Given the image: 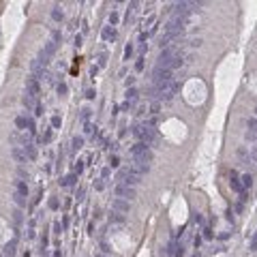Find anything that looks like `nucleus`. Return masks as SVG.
<instances>
[{
  "mask_svg": "<svg viewBox=\"0 0 257 257\" xmlns=\"http://www.w3.org/2000/svg\"><path fill=\"white\" fill-rule=\"evenodd\" d=\"M255 114H257V110H255Z\"/></svg>",
  "mask_w": 257,
  "mask_h": 257,
  "instance_id": "nucleus-47",
  "label": "nucleus"
},
{
  "mask_svg": "<svg viewBox=\"0 0 257 257\" xmlns=\"http://www.w3.org/2000/svg\"><path fill=\"white\" fill-rule=\"evenodd\" d=\"M11 217H13V223H15V225H19V223H22V210L15 208V210L11 212Z\"/></svg>",
  "mask_w": 257,
  "mask_h": 257,
  "instance_id": "nucleus-15",
  "label": "nucleus"
},
{
  "mask_svg": "<svg viewBox=\"0 0 257 257\" xmlns=\"http://www.w3.org/2000/svg\"><path fill=\"white\" fill-rule=\"evenodd\" d=\"M257 131V118H249V133Z\"/></svg>",
  "mask_w": 257,
  "mask_h": 257,
  "instance_id": "nucleus-22",
  "label": "nucleus"
},
{
  "mask_svg": "<svg viewBox=\"0 0 257 257\" xmlns=\"http://www.w3.org/2000/svg\"><path fill=\"white\" fill-rule=\"evenodd\" d=\"M71 146H73V150H79V148L84 146V137H73Z\"/></svg>",
  "mask_w": 257,
  "mask_h": 257,
  "instance_id": "nucleus-19",
  "label": "nucleus"
},
{
  "mask_svg": "<svg viewBox=\"0 0 257 257\" xmlns=\"http://www.w3.org/2000/svg\"><path fill=\"white\" fill-rule=\"evenodd\" d=\"M94 94H97V92H94L92 88H90V90H86V99H94Z\"/></svg>",
  "mask_w": 257,
  "mask_h": 257,
  "instance_id": "nucleus-38",
  "label": "nucleus"
},
{
  "mask_svg": "<svg viewBox=\"0 0 257 257\" xmlns=\"http://www.w3.org/2000/svg\"><path fill=\"white\" fill-rule=\"evenodd\" d=\"M51 17H54L56 22H60V19H62V11H58V7H54V11H51Z\"/></svg>",
  "mask_w": 257,
  "mask_h": 257,
  "instance_id": "nucleus-24",
  "label": "nucleus"
},
{
  "mask_svg": "<svg viewBox=\"0 0 257 257\" xmlns=\"http://www.w3.org/2000/svg\"><path fill=\"white\" fill-rule=\"evenodd\" d=\"M26 154H28L30 159H37V148L32 146V144H26Z\"/></svg>",
  "mask_w": 257,
  "mask_h": 257,
  "instance_id": "nucleus-16",
  "label": "nucleus"
},
{
  "mask_svg": "<svg viewBox=\"0 0 257 257\" xmlns=\"http://www.w3.org/2000/svg\"><path fill=\"white\" fill-rule=\"evenodd\" d=\"M114 193H116L118 197H122V199H133L135 197V189L133 186H126V184H116Z\"/></svg>",
  "mask_w": 257,
  "mask_h": 257,
  "instance_id": "nucleus-2",
  "label": "nucleus"
},
{
  "mask_svg": "<svg viewBox=\"0 0 257 257\" xmlns=\"http://www.w3.org/2000/svg\"><path fill=\"white\" fill-rule=\"evenodd\" d=\"M159 110H161V105H159V103H152V107H150L152 116H157V114H159Z\"/></svg>",
  "mask_w": 257,
  "mask_h": 257,
  "instance_id": "nucleus-29",
  "label": "nucleus"
},
{
  "mask_svg": "<svg viewBox=\"0 0 257 257\" xmlns=\"http://www.w3.org/2000/svg\"><path fill=\"white\" fill-rule=\"evenodd\" d=\"M133 82H135V77H126V88H129V86H133Z\"/></svg>",
  "mask_w": 257,
  "mask_h": 257,
  "instance_id": "nucleus-45",
  "label": "nucleus"
},
{
  "mask_svg": "<svg viewBox=\"0 0 257 257\" xmlns=\"http://www.w3.org/2000/svg\"><path fill=\"white\" fill-rule=\"evenodd\" d=\"M26 126H28V131H35V120L32 118H26Z\"/></svg>",
  "mask_w": 257,
  "mask_h": 257,
  "instance_id": "nucleus-28",
  "label": "nucleus"
},
{
  "mask_svg": "<svg viewBox=\"0 0 257 257\" xmlns=\"http://www.w3.org/2000/svg\"><path fill=\"white\" fill-rule=\"evenodd\" d=\"M11 157L17 161V163H26V150H19V148L15 146V148L11 150Z\"/></svg>",
  "mask_w": 257,
  "mask_h": 257,
  "instance_id": "nucleus-7",
  "label": "nucleus"
},
{
  "mask_svg": "<svg viewBox=\"0 0 257 257\" xmlns=\"http://www.w3.org/2000/svg\"><path fill=\"white\" fill-rule=\"evenodd\" d=\"M131 54H133V47H131V45H126V49H124V58H129Z\"/></svg>",
  "mask_w": 257,
  "mask_h": 257,
  "instance_id": "nucleus-35",
  "label": "nucleus"
},
{
  "mask_svg": "<svg viewBox=\"0 0 257 257\" xmlns=\"http://www.w3.org/2000/svg\"><path fill=\"white\" fill-rule=\"evenodd\" d=\"M110 163H111V167H116V165H118V157H116V154L110 157Z\"/></svg>",
  "mask_w": 257,
  "mask_h": 257,
  "instance_id": "nucleus-39",
  "label": "nucleus"
},
{
  "mask_svg": "<svg viewBox=\"0 0 257 257\" xmlns=\"http://www.w3.org/2000/svg\"><path fill=\"white\" fill-rule=\"evenodd\" d=\"M238 157H240V159H242V163H246V165L251 163V159H249V152H246V148H238Z\"/></svg>",
  "mask_w": 257,
  "mask_h": 257,
  "instance_id": "nucleus-14",
  "label": "nucleus"
},
{
  "mask_svg": "<svg viewBox=\"0 0 257 257\" xmlns=\"http://www.w3.org/2000/svg\"><path fill=\"white\" fill-rule=\"evenodd\" d=\"M86 133L88 135H92V133H97V126H94V124H90V122H86V129H84Z\"/></svg>",
  "mask_w": 257,
  "mask_h": 257,
  "instance_id": "nucleus-25",
  "label": "nucleus"
},
{
  "mask_svg": "<svg viewBox=\"0 0 257 257\" xmlns=\"http://www.w3.org/2000/svg\"><path fill=\"white\" fill-rule=\"evenodd\" d=\"M43 51H45V54H47L49 58H51V56H54V51H56V43H54V41L45 43V49H43Z\"/></svg>",
  "mask_w": 257,
  "mask_h": 257,
  "instance_id": "nucleus-13",
  "label": "nucleus"
},
{
  "mask_svg": "<svg viewBox=\"0 0 257 257\" xmlns=\"http://www.w3.org/2000/svg\"><path fill=\"white\" fill-rule=\"evenodd\" d=\"M111 221H116V223H122V217H120V214H111Z\"/></svg>",
  "mask_w": 257,
  "mask_h": 257,
  "instance_id": "nucleus-40",
  "label": "nucleus"
},
{
  "mask_svg": "<svg viewBox=\"0 0 257 257\" xmlns=\"http://www.w3.org/2000/svg\"><path fill=\"white\" fill-rule=\"evenodd\" d=\"M49 208H58V199H49Z\"/></svg>",
  "mask_w": 257,
  "mask_h": 257,
  "instance_id": "nucleus-41",
  "label": "nucleus"
},
{
  "mask_svg": "<svg viewBox=\"0 0 257 257\" xmlns=\"http://www.w3.org/2000/svg\"><path fill=\"white\" fill-rule=\"evenodd\" d=\"M15 186H17V193L26 197V193H28V184H26L24 180H17V182H15Z\"/></svg>",
  "mask_w": 257,
  "mask_h": 257,
  "instance_id": "nucleus-11",
  "label": "nucleus"
},
{
  "mask_svg": "<svg viewBox=\"0 0 257 257\" xmlns=\"http://www.w3.org/2000/svg\"><path fill=\"white\" fill-rule=\"evenodd\" d=\"M58 94H67V84H58Z\"/></svg>",
  "mask_w": 257,
  "mask_h": 257,
  "instance_id": "nucleus-30",
  "label": "nucleus"
},
{
  "mask_svg": "<svg viewBox=\"0 0 257 257\" xmlns=\"http://www.w3.org/2000/svg\"><path fill=\"white\" fill-rule=\"evenodd\" d=\"M232 189H233V191H238V193H242V189H244L242 184L236 180V171H232Z\"/></svg>",
  "mask_w": 257,
  "mask_h": 257,
  "instance_id": "nucleus-12",
  "label": "nucleus"
},
{
  "mask_svg": "<svg viewBox=\"0 0 257 257\" xmlns=\"http://www.w3.org/2000/svg\"><path fill=\"white\" fill-rule=\"evenodd\" d=\"M88 118H90V110L84 107V110H82V120H88Z\"/></svg>",
  "mask_w": 257,
  "mask_h": 257,
  "instance_id": "nucleus-31",
  "label": "nucleus"
},
{
  "mask_svg": "<svg viewBox=\"0 0 257 257\" xmlns=\"http://www.w3.org/2000/svg\"><path fill=\"white\" fill-rule=\"evenodd\" d=\"M51 37H54V43H56V41H60V32H58V30H54V35H51Z\"/></svg>",
  "mask_w": 257,
  "mask_h": 257,
  "instance_id": "nucleus-42",
  "label": "nucleus"
},
{
  "mask_svg": "<svg viewBox=\"0 0 257 257\" xmlns=\"http://www.w3.org/2000/svg\"><path fill=\"white\" fill-rule=\"evenodd\" d=\"M137 99H139V92H137L135 88H129V90H126V103L131 105V103H135Z\"/></svg>",
  "mask_w": 257,
  "mask_h": 257,
  "instance_id": "nucleus-9",
  "label": "nucleus"
},
{
  "mask_svg": "<svg viewBox=\"0 0 257 257\" xmlns=\"http://www.w3.org/2000/svg\"><path fill=\"white\" fill-rule=\"evenodd\" d=\"M26 92H28L30 97H35V99L41 94V86H39L37 77H32V75H30V77L26 79Z\"/></svg>",
  "mask_w": 257,
  "mask_h": 257,
  "instance_id": "nucleus-3",
  "label": "nucleus"
},
{
  "mask_svg": "<svg viewBox=\"0 0 257 257\" xmlns=\"http://www.w3.org/2000/svg\"><path fill=\"white\" fill-rule=\"evenodd\" d=\"M148 169H150V167H148V163H139V161H133V165H131V169H129V171L142 178L144 174H148Z\"/></svg>",
  "mask_w": 257,
  "mask_h": 257,
  "instance_id": "nucleus-5",
  "label": "nucleus"
},
{
  "mask_svg": "<svg viewBox=\"0 0 257 257\" xmlns=\"http://www.w3.org/2000/svg\"><path fill=\"white\" fill-rule=\"evenodd\" d=\"M124 178H126V180H124L126 186H135V184H139V180H142L139 176H135V174H131V171H126V176H124Z\"/></svg>",
  "mask_w": 257,
  "mask_h": 257,
  "instance_id": "nucleus-8",
  "label": "nucleus"
},
{
  "mask_svg": "<svg viewBox=\"0 0 257 257\" xmlns=\"http://www.w3.org/2000/svg\"><path fill=\"white\" fill-rule=\"evenodd\" d=\"M110 22L111 24H118V15L116 13H110Z\"/></svg>",
  "mask_w": 257,
  "mask_h": 257,
  "instance_id": "nucleus-36",
  "label": "nucleus"
},
{
  "mask_svg": "<svg viewBox=\"0 0 257 257\" xmlns=\"http://www.w3.org/2000/svg\"><path fill=\"white\" fill-rule=\"evenodd\" d=\"M84 169V165H82V161H77V165H75V171H77V174H79V171Z\"/></svg>",
  "mask_w": 257,
  "mask_h": 257,
  "instance_id": "nucleus-43",
  "label": "nucleus"
},
{
  "mask_svg": "<svg viewBox=\"0 0 257 257\" xmlns=\"http://www.w3.org/2000/svg\"><path fill=\"white\" fill-rule=\"evenodd\" d=\"M249 159H251V163H253V167L257 169V148H253V150L249 152Z\"/></svg>",
  "mask_w": 257,
  "mask_h": 257,
  "instance_id": "nucleus-21",
  "label": "nucleus"
},
{
  "mask_svg": "<svg viewBox=\"0 0 257 257\" xmlns=\"http://www.w3.org/2000/svg\"><path fill=\"white\" fill-rule=\"evenodd\" d=\"M105 60H107V58H105V54H103V56L99 58V67H103V64H105Z\"/></svg>",
  "mask_w": 257,
  "mask_h": 257,
  "instance_id": "nucleus-44",
  "label": "nucleus"
},
{
  "mask_svg": "<svg viewBox=\"0 0 257 257\" xmlns=\"http://www.w3.org/2000/svg\"><path fill=\"white\" fill-rule=\"evenodd\" d=\"M51 139V131H45V135L41 137V142H49Z\"/></svg>",
  "mask_w": 257,
  "mask_h": 257,
  "instance_id": "nucleus-34",
  "label": "nucleus"
},
{
  "mask_svg": "<svg viewBox=\"0 0 257 257\" xmlns=\"http://www.w3.org/2000/svg\"><path fill=\"white\" fill-rule=\"evenodd\" d=\"M199 45H201V39H193L191 41V47H199Z\"/></svg>",
  "mask_w": 257,
  "mask_h": 257,
  "instance_id": "nucleus-37",
  "label": "nucleus"
},
{
  "mask_svg": "<svg viewBox=\"0 0 257 257\" xmlns=\"http://www.w3.org/2000/svg\"><path fill=\"white\" fill-rule=\"evenodd\" d=\"M135 69H137V71H142V69H144V58H139V60L135 62Z\"/></svg>",
  "mask_w": 257,
  "mask_h": 257,
  "instance_id": "nucleus-33",
  "label": "nucleus"
},
{
  "mask_svg": "<svg viewBox=\"0 0 257 257\" xmlns=\"http://www.w3.org/2000/svg\"><path fill=\"white\" fill-rule=\"evenodd\" d=\"M4 253H7L9 257H13V253H15V238H13V240H11V242H9L7 246H4Z\"/></svg>",
  "mask_w": 257,
  "mask_h": 257,
  "instance_id": "nucleus-18",
  "label": "nucleus"
},
{
  "mask_svg": "<svg viewBox=\"0 0 257 257\" xmlns=\"http://www.w3.org/2000/svg\"><path fill=\"white\" fill-rule=\"evenodd\" d=\"M15 204H17V206H24V204H26V197L19 195V193H15Z\"/></svg>",
  "mask_w": 257,
  "mask_h": 257,
  "instance_id": "nucleus-26",
  "label": "nucleus"
},
{
  "mask_svg": "<svg viewBox=\"0 0 257 257\" xmlns=\"http://www.w3.org/2000/svg\"><path fill=\"white\" fill-rule=\"evenodd\" d=\"M51 126H54V129H58V126H60V118H58V116H54V118H51Z\"/></svg>",
  "mask_w": 257,
  "mask_h": 257,
  "instance_id": "nucleus-32",
  "label": "nucleus"
},
{
  "mask_svg": "<svg viewBox=\"0 0 257 257\" xmlns=\"http://www.w3.org/2000/svg\"><path fill=\"white\" fill-rule=\"evenodd\" d=\"M97 257H105V255H97Z\"/></svg>",
  "mask_w": 257,
  "mask_h": 257,
  "instance_id": "nucleus-46",
  "label": "nucleus"
},
{
  "mask_svg": "<svg viewBox=\"0 0 257 257\" xmlns=\"http://www.w3.org/2000/svg\"><path fill=\"white\" fill-rule=\"evenodd\" d=\"M22 103H24L26 110H30V107H35V97H30V94L26 92L24 97H22Z\"/></svg>",
  "mask_w": 257,
  "mask_h": 257,
  "instance_id": "nucleus-10",
  "label": "nucleus"
},
{
  "mask_svg": "<svg viewBox=\"0 0 257 257\" xmlns=\"http://www.w3.org/2000/svg\"><path fill=\"white\" fill-rule=\"evenodd\" d=\"M111 208L116 210V212H129V210H131V204H129L126 199H122V197H116V199L111 201Z\"/></svg>",
  "mask_w": 257,
  "mask_h": 257,
  "instance_id": "nucleus-4",
  "label": "nucleus"
},
{
  "mask_svg": "<svg viewBox=\"0 0 257 257\" xmlns=\"http://www.w3.org/2000/svg\"><path fill=\"white\" fill-rule=\"evenodd\" d=\"M251 184H253V176H249V174H244V176H242V186H244V189H249Z\"/></svg>",
  "mask_w": 257,
  "mask_h": 257,
  "instance_id": "nucleus-20",
  "label": "nucleus"
},
{
  "mask_svg": "<svg viewBox=\"0 0 257 257\" xmlns=\"http://www.w3.org/2000/svg\"><path fill=\"white\" fill-rule=\"evenodd\" d=\"M75 180H77V176L71 174V176H67L64 180H60V184H62V186H71V184H75Z\"/></svg>",
  "mask_w": 257,
  "mask_h": 257,
  "instance_id": "nucleus-17",
  "label": "nucleus"
},
{
  "mask_svg": "<svg viewBox=\"0 0 257 257\" xmlns=\"http://www.w3.org/2000/svg\"><path fill=\"white\" fill-rule=\"evenodd\" d=\"M103 39H116V32L111 28H103Z\"/></svg>",
  "mask_w": 257,
  "mask_h": 257,
  "instance_id": "nucleus-23",
  "label": "nucleus"
},
{
  "mask_svg": "<svg viewBox=\"0 0 257 257\" xmlns=\"http://www.w3.org/2000/svg\"><path fill=\"white\" fill-rule=\"evenodd\" d=\"M15 124H17V129H26V118L24 116H19V118L15 120Z\"/></svg>",
  "mask_w": 257,
  "mask_h": 257,
  "instance_id": "nucleus-27",
  "label": "nucleus"
},
{
  "mask_svg": "<svg viewBox=\"0 0 257 257\" xmlns=\"http://www.w3.org/2000/svg\"><path fill=\"white\" fill-rule=\"evenodd\" d=\"M133 135H135V137H139V139H142V144H146V146L159 142V137H157V133H154V129H152V126H148V124H137V126H133Z\"/></svg>",
  "mask_w": 257,
  "mask_h": 257,
  "instance_id": "nucleus-1",
  "label": "nucleus"
},
{
  "mask_svg": "<svg viewBox=\"0 0 257 257\" xmlns=\"http://www.w3.org/2000/svg\"><path fill=\"white\" fill-rule=\"evenodd\" d=\"M30 69H32V77H43V73H45V71H43V64H41V62L39 60H32V64H30Z\"/></svg>",
  "mask_w": 257,
  "mask_h": 257,
  "instance_id": "nucleus-6",
  "label": "nucleus"
}]
</instances>
